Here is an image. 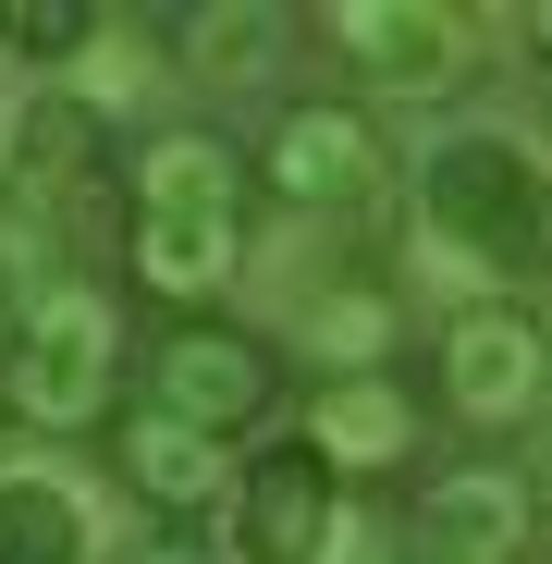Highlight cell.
Returning a JSON list of instances; mask_svg holds the SVG:
<instances>
[{"instance_id": "15", "label": "cell", "mask_w": 552, "mask_h": 564, "mask_svg": "<svg viewBox=\"0 0 552 564\" xmlns=\"http://www.w3.org/2000/svg\"><path fill=\"white\" fill-rule=\"evenodd\" d=\"M99 37V13L86 0H0V50H25V62H62Z\"/></svg>"}, {"instance_id": "18", "label": "cell", "mask_w": 552, "mask_h": 564, "mask_svg": "<svg viewBox=\"0 0 552 564\" xmlns=\"http://www.w3.org/2000/svg\"><path fill=\"white\" fill-rule=\"evenodd\" d=\"M0 319H13V258H0Z\"/></svg>"}, {"instance_id": "16", "label": "cell", "mask_w": 552, "mask_h": 564, "mask_svg": "<svg viewBox=\"0 0 552 564\" xmlns=\"http://www.w3.org/2000/svg\"><path fill=\"white\" fill-rule=\"evenodd\" d=\"M111 564H209V552H197V540H184V528H148V540H123Z\"/></svg>"}, {"instance_id": "8", "label": "cell", "mask_w": 552, "mask_h": 564, "mask_svg": "<svg viewBox=\"0 0 552 564\" xmlns=\"http://www.w3.org/2000/svg\"><path fill=\"white\" fill-rule=\"evenodd\" d=\"M430 442L418 393L393 381V368H356V381H320L307 393V454L332 466V479H405Z\"/></svg>"}, {"instance_id": "17", "label": "cell", "mask_w": 552, "mask_h": 564, "mask_svg": "<svg viewBox=\"0 0 552 564\" xmlns=\"http://www.w3.org/2000/svg\"><path fill=\"white\" fill-rule=\"evenodd\" d=\"M528 50H540V62H552V0H540V13H528Z\"/></svg>"}, {"instance_id": "10", "label": "cell", "mask_w": 552, "mask_h": 564, "mask_svg": "<svg viewBox=\"0 0 552 564\" xmlns=\"http://www.w3.org/2000/svg\"><path fill=\"white\" fill-rule=\"evenodd\" d=\"M246 197H258V160H234L209 123H184V135H148V160H136V221L246 234Z\"/></svg>"}, {"instance_id": "1", "label": "cell", "mask_w": 552, "mask_h": 564, "mask_svg": "<svg viewBox=\"0 0 552 564\" xmlns=\"http://www.w3.org/2000/svg\"><path fill=\"white\" fill-rule=\"evenodd\" d=\"M123 319L99 282H62V295L25 307L13 356H0V417L13 430H111L123 405Z\"/></svg>"}, {"instance_id": "5", "label": "cell", "mask_w": 552, "mask_h": 564, "mask_svg": "<svg viewBox=\"0 0 552 564\" xmlns=\"http://www.w3.org/2000/svg\"><path fill=\"white\" fill-rule=\"evenodd\" d=\"M540 381H552V332L528 307H504V295L491 307H454L430 332V393H442L454 430H528Z\"/></svg>"}, {"instance_id": "2", "label": "cell", "mask_w": 552, "mask_h": 564, "mask_svg": "<svg viewBox=\"0 0 552 564\" xmlns=\"http://www.w3.org/2000/svg\"><path fill=\"white\" fill-rule=\"evenodd\" d=\"M430 234L467 246L491 282H552V172H528L491 135L442 148L430 160Z\"/></svg>"}, {"instance_id": "6", "label": "cell", "mask_w": 552, "mask_h": 564, "mask_svg": "<svg viewBox=\"0 0 552 564\" xmlns=\"http://www.w3.org/2000/svg\"><path fill=\"white\" fill-rule=\"evenodd\" d=\"M320 37L393 99H454L479 74V25L454 0H344V13H320Z\"/></svg>"}, {"instance_id": "3", "label": "cell", "mask_w": 552, "mask_h": 564, "mask_svg": "<svg viewBox=\"0 0 552 564\" xmlns=\"http://www.w3.org/2000/svg\"><path fill=\"white\" fill-rule=\"evenodd\" d=\"M136 405L234 442V430H258L270 405H283V356H270L246 319H172V332L148 344V368H136Z\"/></svg>"}, {"instance_id": "14", "label": "cell", "mask_w": 552, "mask_h": 564, "mask_svg": "<svg viewBox=\"0 0 552 564\" xmlns=\"http://www.w3.org/2000/svg\"><path fill=\"white\" fill-rule=\"evenodd\" d=\"M0 564H86L74 491H50V479H0Z\"/></svg>"}, {"instance_id": "13", "label": "cell", "mask_w": 552, "mask_h": 564, "mask_svg": "<svg viewBox=\"0 0 552 564\" xmlns=\"http://www.w3.org/2000/svg\"><path fill=\"white\" fill-rule=\"evenodd\" d=\"M13 172H25V184H62V197H74L86 172H111V160H99V111H74V99H37V111L13 123Z\"/></svg>"}, {"instance_id": "4", "label": "cell", "mask_w": 552, "mask_h": 564, "mask_svg": "<svg viewBox=\"0 0 552 564\" xmlns=\"http://www.w3.org/2000/svg\"><path fill=\"white\" fill-rule=\"evenodd\" d=\"M381 184H393V160L356 99H295L258 135V197L295 221H356V209H381Z\"/></svg>"}, {"instance_id": "7", "label": "cell", "mask_w": 552, "mask_h": 564, "mask_svg": "<svg viewBox=\"0 0 552 564\" xmlns=\"http://www.w3.org/2000/svg\"><path fill=\"white\" fill-rule=\"evenodd\" d=\"M528 540H540V491L491 454L418 491V564H528Z\"/></svg>"}, {"instance_id": "9", "label": "cell", "mask_w": 552, "mask_h": 564, "mask_svg": "<svg viewBox=\"0 0 552 564\" xmlns=\"http://www.w3.org/2000/svg\"><path fill=\"white\" fill-rule=\"evenodd\" d=\"M332 466L307 442H270L246 479H234V564H320L332 552Z\"/></svg>"}, {"instance_id": "11", "label": "cell", "mask_w": 552, "mask_h": 564, "mask_svg": "<svg viewBox=\"0 0 552 564\" xmlns=\"http://www.w3.org/2000/svg\"><path fill=\"white\" fill-rule=\"evenodd\" d=\"M111 466H123V491H136L148 516H197V503L221 491V442L184 430V417H160V405H123V417H111Z\"/></svg>"}, {"instance_id": "12", "label": "cell", "mask_w": 552, "mask_h": 564, "mask_svg": "<svg viewBox=\"0 0 552 564\" xmlns=\"http://www.w3.org/2000/svg\"><path fill=\"white\" fill-rule=\"evenodd\" d=\"M381 332H393V282H320L307 295V344L332 356V381L381 368Z\"/></svg>"}]
</instances>
